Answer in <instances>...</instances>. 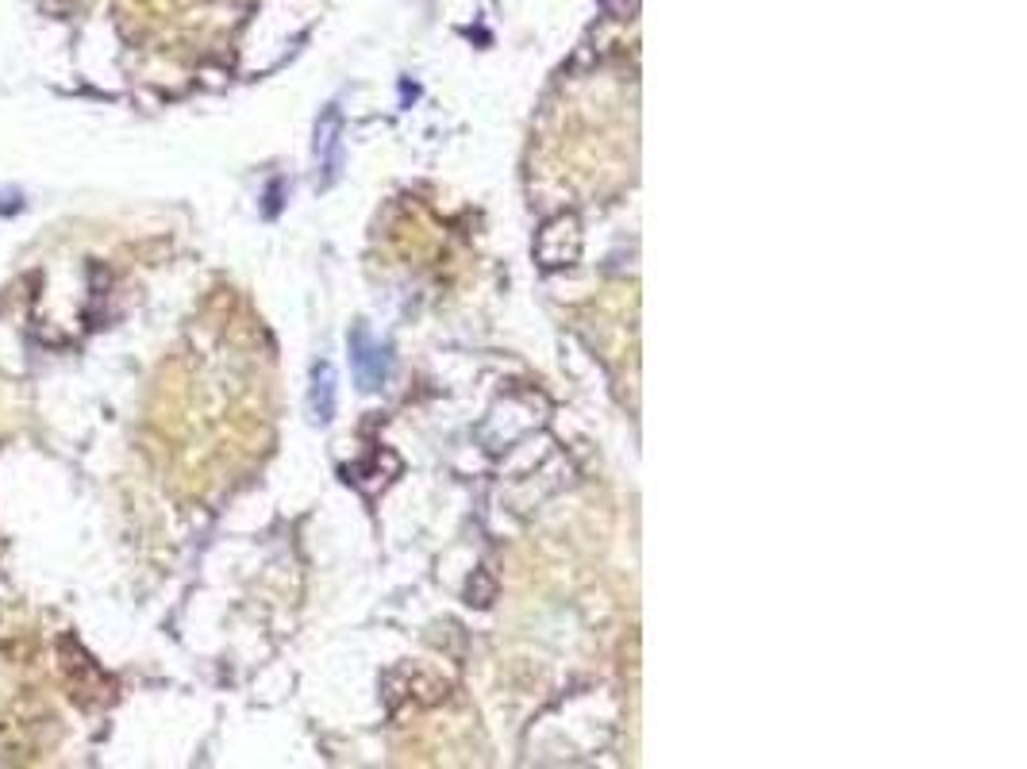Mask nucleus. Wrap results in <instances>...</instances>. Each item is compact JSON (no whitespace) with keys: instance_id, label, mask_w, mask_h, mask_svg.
Here are the masks:
<instances>
[{"instance_id":"obj_1","label":"nucleus","mask_w":1027,"mask_h":769,"mask_svg":"<svg viewBox=\"0 0 1027 769\" xmlns=\"http://www.w3.org/2000/svg\"><path fill=\"white\" fill-rule=\"evenodd\" d=\"M351 358H354V370H358L362 389H381V385H385V377H389V350L381 347V343H374L366 327H354Z\"/></svg>"},{"instance_id":"obj_2","label":"nucleus","mask_w":1027,"mask_h":769,"mask_svg":"<svg viewBox=\"0 0 1027 769\" xmlns=\"http://www.w3.org/2000/svg\"><path fill=\"white\" fill-rule=\"evenodd\" d=\"M312 416L327 423L335 416V370L331 366H316V381H312Z\"/></svg>"},{"instance_id":"obj_3","label":"nucleus","mask_w":1027,"mask_h":769,"mask_svg":"<svg viewBox=\"0 0 1027 769\" xmlns=\"http://www.w3.org/2000/svg\"><path fill=\"white\" fill-rule=\"evenodd\" d=\"M316 150L324 154L327 177H335V166H339V112H327V120L320 124V143Z\"/></svg>"}]
</instances>
